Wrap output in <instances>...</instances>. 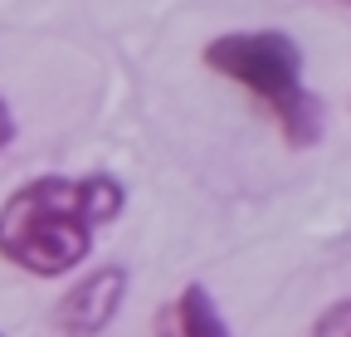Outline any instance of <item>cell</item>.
<instances>
[{
  "instance_id": "cell-3",
  "label": "cell",
  "mask_w": 351,
  "mask_h": 337,
  "mask_svg": "<svg viewBox=\"0 0 351 337\" xmlns=\"http://www.w3.org/2000/svg\"><path fill=\"white\" fill-rule=\"evenodd\" d=\"M122 299H127V269L103 264L88 279H78L73 288H64V299L54 303V332L59 337H98L117 318Z\"/></svg>"
},
{
  "instance_id": "cell-6",
  "label": "cell",
  "mask_w": 351,
  "mask_h": 337,
  "mask_svg": "<svg viewBox=\"0 0 351 337\" xmlns=\"http://www.w3.org/2000/svg\"><path fill=\"white\" fill-rule=\"evenodd\" d=\"M15 132H20V122H15V113H10V103L0 98V152H5L10 142H15Z\"/></svg>"
},
{
  "instance_id": "cell-5",
  "label": "cell",
  "mask_w": 351,
  "mask_h": 337,
  "mask_svg": "<svg viewBox=\"0 0 351 337\" xmlns=\"http://www.w3.org/2000/svg\"><path fill=\"white\" fill-rule=\"evenodd\" d=\"M313 337H351V299L322 308V318L313 323Z\"/></svg>"
},
{
  "instance_id": "cell-4",
  "label": "cell",
  "mask_w": 351,
  "mask_h": 337,
  "mask_svg": "<svg viewBox=\"0 0 351 337\" xmlns=\"http://www.w3.org/2000/svg\"><path fill=\"white\" fill-rule=\"evenodd\" d=\"M152 337H234L219 303L210 299L205 283H186L176 299H166L156 308V323H152Z\"/></svg>"
},
{
  "instance_id": "cell-8",
  "label": "cell",
  "mask_w": 351,
  "mask_h": 337,
  "mask_svg": "<svg viewBox=\"0 0 351 337\" xmlns=\"http://www.w3.org/2000/svg\"><path fill=\"white\" fill-rule=\"evenodd\" d=\"M0 337H5V332H0Z\"/></svg>"
},
{
  "instance_id": "cell-1",
  "label": "cell",
  "mask_w": 351,
  "mask_h": 337,
  "mask_svg": "<svg viewBox=\"0 0 351 337\" xmlns=\"http://www.w3.org/2000/svg\"><path fill=\"white\" fill-rule=\"evenodd\" d=\"M127 191L117 176H34L0 205V259L34 274L64 279L93 255V230L117 220Z\"/></svg>"
},
{
  "instance_id": "cell-2",
  "label": "cell",
  "mask_w": 351,
  "mask_h": 337,
  "mask_svg": "<svg viewBox=\"0 0 351 337\" xmlns=\"http://www.w3.org/2000/svg\"><path fill=\"white\" fill-rule=\"evenodd\" d=\"M205 69L239 83L249 98L274 113L288 147H313L322 137V103L302 83V49L283 30H234L205 45Z\"/></svg>"
},
{
  "instance_id": "cell-7",
  "label": "cell",
  "mask_w": 351,
  "mask_h": 337,
  "mask_svg": "<svg viewBox=\"0 0 351 337\" xmlns=\"http://www.w3.org/2000/svg\"><path fill=\"white\" fill-rule=\"evenodd\" d=\"M332 5H346V10H351V0H332Z\"/></svg>"
}]
</instances>
